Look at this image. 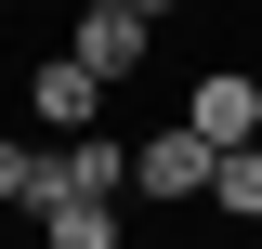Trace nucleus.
<instances>
[{
  "label": "nucleus",
  "mask_w": 262,
  "mask_h": 249,
  "mask_svg": "<svg viewBox=\"0 0 262 249\" xmlns=\"http://www.w3.org/2000/svg\"><path fill=\"white\" fill-rule=\"evenodd\" d=\"M118 197H131V144H118V131L39 144V210H118Z\"/></svg>",
  "instance_id": "obj_1"
},
{
  "label": "nucleus",
  "mask_w": 262,
  "mask_h": 249,
  "mask_svg": "<svg viewBox=\"0 0 262 249\" xmlns=\"http://www.w3.org/2000/svg\"><path fill=\"white\" fill-rule=\"evenodd\" d=\"M27 118H39V144H79V131H105V92H92L66 53H39V66H27Z\"/></svg>",
  "instance_id": "obj_4"
},
{
  "label": "nucleus",
  "mask_w": 262,
  "mask_h": 249,
  "mask_svg": "<svg viewBox=\"0 0 262 249\" xmlns=\"http://www.w3.org/2000/svg\"><path fill=\"white\" fill-rule=\"evenodd\" d=\"M131 197H158V210L210 197V144H196V131H144V144H131Z\"/></svg>",
  "instance_id": "obj_5"
},
{
  "label": "nucleus",
  "mask_w": 262,
  "mask_h": 249,
  "mask_svg": "<svg viewBox=\"0 0 262 249\" xmlns=\"http://www.w3.org/2000/svg\"><path fill=\"white\" fill-rule=\"evenodd\" d=\"M210 210H223V223H262V144L210 157Z\"/></svg>",
  "instance_id": "obj_6"
},
{
  "label": "nucleus",
  "mask_w": 262,
  "mask_h": 249,
  "mask_svg": "<svg viewBox=\"0 0 262 249\" xmlns=\"http://www.w3.org/2000/svg\"><path fill=\"white\" fill-rule=\"evenodd\" d=\"M170 131H196L210 157H236V144H262V79H249V66H210V79L184 92V118H170Z\"/></svg>",
  "instance_id": "obj_3"
},
{
  "label": "nucleus",
  "mask_w": 262,
  "mask_h": 249,
  "mask_svg": "<svg viewBox=\"0 0 262 249\" xmlns=\"http://www.w3.org/2000/svg\"><path fill=\"white\" fill-rule=\"evenodd\" d=\"M144 53H158V13H144V0H92V13L66 27V66H79L92 92H118V79H131Z\"/></svg>",
  "instance_id": "obj_2"
},
{
  "label": "nucleus",
  "mask_w": 262,
  "mask_h": 249,
  "mask_svg": "<svg viewBox=\"0 0 262 249\" xmlns=\"http://www.w3.org/2000/svg\"><path fill=\"white\" fill-rule=\"evenodd\" d=\"M0 210H39V144H13V131H0Z\"/></svg>",
  "instance_id": "obj_8"
},
{
  "label": "nucleus",
  "mask_w": 262,
  "mask_h": 249,
  "mask_svg": "<svg viewBox=\"0 0 262 249\" xmlns=\"http://www.w3.org/2000/svg\"><path fill=\"white\" fill-rule=\"evenodd\" d=\"M27 223H39V249H131L118 210H27Z\"/></svg>",
  "instance_id": "obj_7"
}]
</instances>
